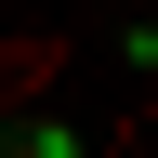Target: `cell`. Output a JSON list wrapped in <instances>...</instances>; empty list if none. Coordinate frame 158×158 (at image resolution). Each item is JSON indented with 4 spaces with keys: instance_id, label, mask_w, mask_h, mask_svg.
Masks as SVG:
<instances>
[{
    "instance_id": "6da1fadb",
    "label": "cell",
    "mask_w": 158,
    "mask_h": 158,
    "mask_svg": "<svg viewBox=\"0 0 158 158\" xmlns=\"http://www.w3.org/2000/svg\"><path fill=\"white\" fill-rule=\"evenodd\" d=\"M53 66H66V40H0V106H13V92H40Z\"/></svg>"
}]
</instances>
